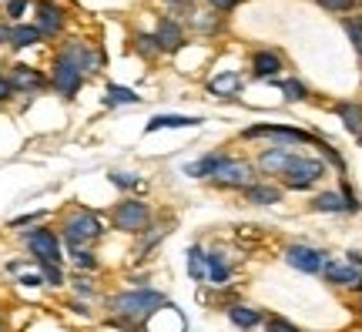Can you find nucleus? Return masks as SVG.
<instances>
[{
    "instance_id": "nucleus-36",
    "label": "nucleus",
    "mask_w": 362,
    "mask_h": 332,
    "mask_svg": "<svg viewBox=\"0 0 362 332\" xmlns=\"http://www.w3.org/2000/svg\"><path fill=\"white\" fill-rule=\"evenodd\" d=\"M37 222H44V212H30V215H21L11 222V229H24V225H37Z\"/></svg>"
},
{
    "instance_id": "nucleus-15",
    "label": "nucleus",
    "mask_w": 362,
    "mask_h": 332,
    "mask_svg": "<svg viewBox=\"0 0 362 332\" xmlns=\"http://www.w3.org/2000/svg\"><path fill=\"white\" fill-rule=\"evenodd\" d=\"M61 57H67V61L78 67L81 74H88V71H98V54L90 51V47H84L81 40H71V44H64Z\"/></svg>"
},
{
    "instance_id": "nucleus-37",
    "label": "nucleus",
    "mask_w": 362,
    "mask_h": 332,
    "mask_svg": "<svg viewBox=\"0 0 362 332\" xmlns=\"http://www.w3.org/2000/svg\"><path fill=\"white\" fill-rule=\"evenodd\" d=\"M346 30H349L352 44H356V51L362 54V24H356V21H346Z\"/></svg>"
},
{
    "instance_id": "nucleus-17",
    "label": "nucleus",
    "mask_w": 362,
    "mask_h": 332,
    "mask_svg": "<svg viewBox=\"0 0 362 332\" xmlns=\"http://www.w3.org/2000/svg\"><path fill=\"white\" fill-rule=\"evenodd\" d=\"M155 40H158V51H178L181 44H185V30H181L178 21L165 17L155 30Z\"/></svg>"
},
{
    "instance_id": "nucleus-23",
    "label": "nucleus",
    "mask_w": 362,
    "mask_h": 332,
    "mask_svg": "<svg viewBox=\"0 0 362 332\" xmlns=\"http://www.w3.org/2000/svg\"><path fill=\"white\" fill-rule=\"evenodd\" d=\"M309 208L312 212H325V215H342V212H346V202H342L339 192H319L312 198Z\"/></svg>"
},
{
    "instance_id": "nucleus-1",
    "label": "nucleus",
    "mask_w": 362,
    "mask_h": 332,
    "mask_svg": "<svg viewBox=\"0 0 362 332\" xmlns=\"http://www.w3.org/2000/svg\"><path fill=\"white\" fill-rule=\"evenodd\" d=\"M165 306H168V299L158 292V289H131V292H121V295H111V299H107L111 316H115L117 322H124V326L151 319V316H158Z\"/></svg>"
},
{
    "instance_id": "nucleus-39",
    "label": "nucleus",
    "mask_w": 362,
    "mask_h": 332,
    "mask_svg": "<svg viewBox=\"0 0 362 332\" xmlns=\"http://www.w3.org/2000/svg\"><path fill=\"white\" fill-rule=\"evenodd\" d=\"M24 11H27V0H7V13H11L13 21H17Z\"/></svg>"
},
{
    "instance_id": "nucleus-24",
    "label": "nucleus",
    "mask_w": 362,
    "mask_h": 332,
    "mask_svg": "<svg viewBox=\"0 0 362 332\" xmlns=\"http://www.w3.org/2000/svg\"><path fill=\"white\" fill-rule=\"evenodd\" d=\"M336 115L342 118V125H346L352 134H359V138H362V108H359V104H349V101L336 104Z\"/></svg>"
},
{
    "instance_id": "nucleus-7",
    "label": "nucleus",
    "mask_w": 362,
    "mask_h": 332,
    "mask_svg": "<svg viewBox=\"0 0 362 332\" xmlns=\"http://www.w3.org/2000/svg\"><path fill=\"white\" fill-rule=\"evenodd\" d=\"M24 245H27V252L34 256V262H54V265L64 262V256H61V239H57L54 229L24 231Z\"/></svg>"
},
{
    "instance_id": "nucleus-22",
    "label": "nucleus",
    "mask_w": 362,
    "mask_h": 332,
    "mask_svg": "<svg viewBox=\"0 0 362 332\" xmlns=\"http://www.w3.org/2000/svg\"><path fill=\"white\" fill-rule=\"evenodd\" d=\"M198 125H202V118H192V115H158L144 125V131L151 134V131H161V128H198Z\"/></svg>"
},
{
    "instance_id": "nucleus-25",
    "label": "nucleus",
    "mask_w": 362,
    "mask_h": 332,
    "mask_svg": "<svg viewBox=\"0 0 362 332\" xmlns=\"http://www.w3.org/2000/svg\"><path fill=\"white\" fill-rule=\"evenodd\" d=\"M188 275H192L194 282H205V275H208L205 252H202L198 245H192V248H188Z\"/></svg>"
},
{
    "instance_id": "nucleus-33",
    "label": "nucleus",
    "mask_w": 362,
    "mask_h": 332,
    "mask_svg": "<svg viewBox=\"0 0 362 332\" xmlns=\"http://www.w3.org/2000/svg\"><path fill=\"white\" fill-rule=\"evenodd\" d=\"M315 4L329 13H349L352 7H356V0H315Z\"/></svg>"
},
{
    "instance_id": "nucleus-4",
    "label": "nucleus",
    "mask_w": 362,
    "mask_h": 332,
    "mask_svg": "<svg viewBox=\"0 0 362 332\" xmlns=\"http://www.w3.org/2000/svg\"><path fill=\"white\" fill-rule=\"evenodd\" d=\"M111 222L124 235H144L151 225V205L141 202V198H124L111 208Z\"/></svg>"
},
{
    "instance_id": "nucleus-11",
    "label": "nucleus",
    "mask_w": 362,
    "mask_h": 332,
    "mask_svg": "<svg viewBox=\"0 0 362 332\" xmlns=\"http://www.w3.org/2000/svg\"><path fill=\"white\" fill-rule=\"evenodd\" d=\"M225 316H228V322H232L235 329H242V332L259 329L262 322H265V312L255 306H245V302H228V306H225Z\"/></svg>"
},
{
    "instance_id": "nucleus-10",
    "label": "nucleus",
    "mask_w": 362,
    "mask_h": 332,
    "mask_svg": "<svg viewBox=\"0 0 362 332\" xmlns=\"http://www.w3.org/2000/svg\"><path fill=\"white\" fill-rule=\"evenodd\" d=\"M81 84H84V74H81L67 57H57V61H54V88H57V94L74 98V94L81 91Z\"/></svg>"
},
{
    "instance_id": "nucleus-16",
    "label": "nucleus",
    "mask_w": 362,
    "mask_h": 332,
    "mask_svg": "<svg viewBox=\"0 0 362 332\" xmlns=\"http://www.w3.org/2000/svg\"><path fill=\"white\" fill-rule=\"evenodd\" d=\"M292 148H265V151L259 154V171H265V175H275V178H279V175H282L285 171V165H288V161H292Z\"/></svg>"
},
{
    "instance_id": "nucleus-8",
    "label": "nucleus",
    "mask_w": 362,
    "mask_h": 332,
    "mask_svg": "<svg viewBox=\"0 0 362 332\" xmlns=\"http://www.w3.org/2000/svg\"><path fill=\"white\" fill-rule=\"evenodd\" d=\"M282 258H285V265L298 268L302 275H322V265L329 262L322 248H312V245H302V242L285 245Z\"/></svg>"
},
{
    "instance_id": "nucleus-2",
    "label": "nucleus",
    "mask_w": 362,
    "mask_h": 332,
    "mask_svg": "<svg viewBox=\"0 0 362 332\" xmlns=\"http://www.w3.org/2000/svg\"><path fill=\"white\" fill-rule=\"evenodd\" d=\"M101 235H104V222L88 208H74L61 222V239L67 242V248H90Z\"/></svg>"
},
{
    "instance_id": "nucleus-41",
    "label": "nucleus",
    "mask_w": 362,
    "mask_h": 332,
    "mask_svg": "<svg viewBox=\"0 0 362 332\" xmlns=\"http://www.w3.org/2000/svg\"><path fill=\"white\" fill-rule=\"evenodd\" d=\"M208 4H211L215 11H235V7H238L242 0H208Z\"/></svg>"
},
{
    "instance_id": "nucleus-21",
    "label": "nucleus",
    "mask_w": 362,
    "mask_h": 332,
    "mask_svg": "<svg viewBox=\"0 0 362 332\" xmlns=\"http://www.w3.org/2000/svg\"><path fill=\"white\" fill-rule=\"evenodd\" d=\"M205 265H208L205 282H211V285H228V279H232V265L221 258V252H205Z\"/></svg>"
},
{
    "instance_id": "nucleus-31",
    "label": "nucleus",
    "mask_w": 362,
    "mask_h": 332,
    "mask_svg": "<svg viewBox=\"0 0 362 332\" xmlns=\"http://www.w3.org/2000/svg\"><path fill=\"white\" fill-rule=\"evenodd\" d=\"M71 258H74V265H78V268H88V272H94V268H98V258H94V252H90V248H71Z\"/></svg>"
},
{
    "instance_id": "nucleus-6",
    "label": "nucleus",
    "mask_w": 362,
    "mask_h": 332,
    "mask_svg": "<svg viewBox=\"0 0 362 332\" xmlns=\"http://www.w3.org/2000/svg\"><path fill=\"white\" fill-rule=\"evenodd\" d=\"M242 138H269L272 148H298V144H315L309 131H298L292 125H252L242 131Z\"/></svg>"
},
{
    "instance_id": "nucleus-44",
    "label": "nucleus",
    "mask_w": 362,
    "mask_h": 332,
    "mask_svg": "<svg viewBox=\"0 0 362 332\" xmlns=\"http://www.w3.org/2000/svg\"><path fill=\"white\" fill-rule=\"evenodd\" d=\"M359 144H362V138H359Z\"/></svg>"
},
{
    "instance_id": "nucleus-28",
    "label": "nucleus",
    "mask_w": 362,
    "mask_h": 332,
    "mask_svg": "<svg viewBox=\"0 0 362 332\" xmlns=\"http://www.w3.org/2000/svg\"><path fill=\"white\" fill-rule=\"evenodd\" d=\"M279 88H282L285 101H292V104H298V101H305V98H309V88H305L302 81H296V77H288V81H282Z\"/></svg>"
},
{
    "instance_id": "nucleus-32",
    "label": "nucleus",
    "mask_w": 362,
    "mask_h": 332,
    "mask_svg": "<svg viewBox=\"0 0 362 332\" xmlns=\"http://www.w3.org/2000/svg\"><path fill=\"white\" fill-rule=\"evenodd\" d=\"M315 148L322 151V158H325V161H329L332 168H339V171H346V161H342V154H339L336 148H332V144H325V141H315Z\"/></svg>"
},
{
    "instance_id": "nucleus-35",
    "label": "nucleus",
    "mask_w": 362,
    "mask_h": 332,
    "mask_svg": "<svg viewBox=\"0 0 362 332\" xmlns=\"http://www.w3.org/2000/svg\"><path fill=\"white\" fill-rule=\"evenodd\" d=\"M339 195H342V202H346V212H359V208H362L349 181H342V185H339Z\"/></svg>"
},
{
    "instance_id": "nucleus-27",
    "label": "nucleus",
    "mask_w": 362,
    "mask_h": 332,
    "mask_svg": "<svg viewBox=\"0 0 362 332\" xmlns=\"http://www.w3.org/2000/svg\"><path fill=\"white\" fill-rule=\"evenodd\" d=\"M107 104H138L141 101V94H134L131 88H121V84H107Z\"/></svg>"
},
{
    "instance_id": "nucleus-30",
    "label": "nucleus",
    "mask_w": 362,
    "mask_h": 332,
    "mask_svg": "<svg viewBox=\"0 0 362 332\" xmlns=\"http://www.w3.org/2000/svg\"><path fill=\"white\" fill-rule=\"evenodd\" d=\"M265 332H302L296 326V322H288V319H282V316H265Z\"/></svg>"
},
{
    "instance_id": "nucleus-3",
    "label": "nucleus",
    "mask_w": 362,
    "mask_h": 332,
    "mask_svg": "<svg viewBox=\"0 0 362 332\" xmlns=\"http://www.w3.org/2000/svg\"><path fill=\"white\" fill-rule=\"evenodd\" d=\"M288 192H309L315 181L325 178V161L322 158H305V154H292V161L285 165V171L279 175Z\"/></svg>"
},
{
    "instance_id": "nucleus-13",
    "label": "nucleus",
    "mask_w": 362,
    "mask_h": 332,
    "mask_svg": "<svg viewBox=\"0 0 362 332\" xmlns=\"http://www.w3.org/2000/svg\"><path fill=\"white\" fill-rule=\"evenodd\" d=\"M7 81H11L13 94H17V91H27V94H30V91H40L47 84V77L40 74V71H34V67H27V64H13Z\"/></svg>"
},
{
    "instance_id": "nucleus-38",
    "label": "nucleus",
    "mask_w": 362,
    "mask_h": 332,
    "mask_svg": "<svg viewBox=\"0 0 362 332\" xmlns=\"http://www.w3.org/2000/svg\"><path fill=\"white\" fill-rule=\"evenodd\" d=\"M74 289H78V295H88V299L98 292V289L90 285V279H84V275H81V279H74Z\"/></svg>"
},
{
    "instance_id": "nucleus-9",
    "label": "nucleus",
    "mask_w": 362,
    "mask_h": 332,
    "mask_svg": "<svg viewBox=\"0 0 362 332\" xmlns=\"http://www.w3.org/2000/svg\"><path fill=\"white\" fill-rule=\"evenodd\" d=\"M322 279L336 289H352V292H362V268L349 265V262H325L322 265Z\"/></svg>"
},
{
    "instance_id": "nucleus-19",
    "label": "nucleus",
    "mask_w": 362,
    "mask_h": 332,
    "mask_svg": "<svg viewBox=\"0 0 362 332\" xmlns=\"http://www.w3.org/2000/svg\"><path fill=\"white\" fill-rule=\"evenodd\" d=\"M225 161H228V151H211V154H205V158L192 161V165L185 168V171H188L192 178H205V181H208L221 165H225Z\"/></svg>"
},
{
    "instance_id": "nucleus-12",
    "label": "nucleus",
    "mask_w": 362,
    "mask_h": 332,
    "mask_svg": "<svg viewBox=\"0 0 362 332\" xmlns=\"http://www.w3.org/2000/svg\"><path fill=\"white\" fill-rule=\"evenodd\" d=\"M64 11L57 7V4H51V0H40L37 4V30L44 34V38H54V34H61V27H64Z\"/></svg>"
},
{
    "instance_id": "nucleus-18",
    "label": "nucleus",
    "mask_w": 362,
    "mask_h": 332,
    "mask_svg": "<svg viewBox=\"0 0 362 332\" xmlns=\"http://www.w3.org/2000/svg\"><path fill=\"white\" fill-rule=\"evenodd\" d=\"M242 195H245L248 205H279L282 202V188H279V185H269V181H255V185H248Z\"/></svg>"
},
{
    "instance_id": "nucleus-40",
    "label": "nucleus",
    "mask_w": 362,
    "mask_h": 332,
    "mask_svg": "<svg viewBox=\"0 0 362 332\" xmlns=\"http://www.w3.org/2000/svg\"><path fill=\"white\" fill-rule=\"evenodd\" d=\"M11 98H13L11 81H7V74H0V101H11Z\"/></svg>"
},
{
    "instance_id": "nucleus-26",
    "label": "nucleus",
    "mask_w": 362,
    "mask_h": 332,
    "mask_svg": "<svg viewBox=\"0 0 362 332\" xmlns=\"http://www.w3.org/2000/svg\"><path fill=\"white\" fill-rule=\"evenodd\" d=\"M44 38L37 27H27V24H21V27H13V34H11V44L13 47H34L37 40Z\"/></svg>"
},
{
    "instance_id": "nucleus-34",
    "label": "nucleus",
    "mask_w": 362,
    "mask_h": 332,
    "mask_svg": "<svg viewBox=\"0 0 362 332\" xmlns=\"http://www.w3.org/2000/svg\"><path fill=\"white\" fill-rule=\"evenodd\" d=\"M111 185H117V188H138L141 178H134L131 171H111Z\"/></svg>"
},
{
    "instance_id": "nucleus-42",
    "label": "nucleus",
    "mask_w": 362,
    "mask_h": 332,
    "mask_svg": "<svg viewBox=\"0 0 362 332\" xmlns=\"http://www.w3.org/2000/svg\"><path fill=\"white\" fill-rule=\"evenodd\" d=\"M21 285H44V279H40V272L37 275H21Z\"/></svg>"
},
{
    "instance_id": "nucleus-43",
    "label": "nucleus",
    "mask_w": 362,
    "mask_h": 332,
    "mask_svg": "<svg viewBox=\"0 0 362 332\" xmlns=\"http://www.w3.org/2000/svg\"><path fill=\"white\" fill-rule=\"evenodd\" d=\"M11 34H13V27L0 24V44H11Z\"/></svg>"
},
{
    "instance_id": "nucleus-29",
    "label": "nucleus",
    "mask_w": 362,
    "mask_h": 332,
    "mask_svg": "<svg viewBox=\"0 0 362 332\" xmlns=\"http://www.w3.org/2000/svg\"><path fill=\"white\" fill-rule=\"evenodd\" d=\"M40 268V279L47 282V285H64V268L54 265V262H37Z\"/></svg>"
},
{
    "instance_id": "nucleus-5",
    "label": "nucleus",
    "mask_w": 362,
    "mask_h": 332,
    "mask_svg": "<svg viewBox=\"0 0 362 332\" xmlns=\"http://www.w3.org/2000/svg\"><path fill=\"white\" fill-rule=\"evenodd\" d=\"M255 178H259V168L252 165V161L228 154V161H225L208 181H211L215 188H221V192H245L248 185H255Z\"/></svg>"
},
{
    "instance_id": "nucleus-45",
    "label": "nucleus",
    "mask_w": 362,
    "mask_h": 332,
    "mask_svg": "<svg viewBox=\"0 0 362 332\" xmlns=\"http://www.w3.org/2000/svg\"><path fill=\"white\" fill-rule=\"evenodd\" d=\"M359 312H362V306H359Z\"/></svg>"
},
{
    "instance_id": "nucleus-14",
    "label": "nucleus",
    "mask_w": 362,
    "mask_h": 332,
    "mask_svg": "<svg viewBox=\"0 0 362 332\" xmlns=\"http://www.w3.org/2000/svg\"><path fill=\"white\" fill-rule=\"evenodd\" d=\"M282 54L279 51H255L252 54V74L262 77V81H269V77H279L282 74Z\"/></svg>"
},
{
    "instance_id": "nucleus-20",
    "label": "nucleus",
    "mask_w": 362,
    "mask_h": 332,
    "mask_svg": "<svg viewBox=\"0 0 362 332\" xmlns=\"http://www.w3.org/2000/svg\"><path fill=\"white\" fill-rule=\"evenodd\" d=\"M208 94H215V98H238L242 94V77L228 71V74H218L208 81Z\"/></svg>"
}]
</instances>
